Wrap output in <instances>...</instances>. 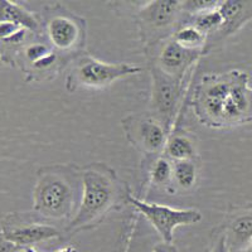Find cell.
<instances>
[{
  "mask_svg": "<svg viewBox=\"0 0 252 252\" xmlns=\"http://www.w3.org/2000/svg\"><path fill=\"white\" fill-rule=\"evenodd\" d=\"M144 172L153 187L163 189L168 194H175L173 187V161L164 154L144 158Z\"/></svg>",
  "mask_w": 252,
  "mask_h": 252,
  "instance_id": "17",
  "label": "cell"
},
{
  "mask_svg": "<svg viewBox=\"0 0 252 252\" xmlns=\"http://www.w3.org/2000/svg\"><path fill=\"white\" fill-rule=\"evenodd\" d=\"M134 10L144 53L172 37L184 19L183 1L177 0L144 1L135 4Z\"/></svg>",
  "mask_w": 252,
  "mask_h": 252,
  "instance_id": "6",
  "label": "cell"
},
{
  "mask_svg": "<svg viewBox=\"0 0 252 252\" xmlns=\"http://www.w3.org/2000/svg\"><path fill=\"white\" fill-rule=\"evenodd\" d=\"M82 194L76 215L64 228L68 237L100 226L112 211L127 204L130 188L107 164L94 161L81 168Z\"/></svg>",
  "mask_w": 252,
  "mask_h": 252,
  "instance_id": "1",
  "label": "cell"
},
{
  "mask_svg": "<svg viewBox=\"0 0 252 252\" xmlns=\"http://www.w3.org/2000/svg\"><path fill=\"white\" fill-rule=\"evenodd\" d=\"M66 71L64 87L68 92H75L80 89H105L119 80L140 75L143 68L131 63L103 62L85 52L69 63Z\"/></svg>",
  "mask_w": 252,
  "mask_h": 252,
  "instance_id": "7",
  "label": "cell"
},
{
  "mask_svg": "<svg viewBox=\"0 0 252 252\" xmlns=\"http://www.w3.org/2000/svg\"><path fill=\"white\" fill-rule=\"evenodd\" d=\"M149 73L152 80L150 112L165 126L170 134L174 129V120L181 109L186 81L170 77L153 63H149Z\"/></svg>",
  "mask_w": 252,
  "mask_h": 252,
  "instance_id": "11",
  "label": "cell"
},
{
  "mask_svg": "<svg viewBox=\"0 0 252 252\" xmlns=\"http://www.w3.org/2000/svg\"><path fill=\"white\" fill-rule=\"evenodd\" d=\"M207 56L203 51L184 48L173 37L168 38L152 51L145 52L148 63H153L164 73L179 81H186L195 63Z\"/></svg>",
  "mask_w": 252,
  "mask_h": 252,
  "instance_id": "13",
  "label": "cell"
},
{
  "mask_svg": "<svg viewBox=\"0 0 252 252\" xmlns=\"http://www.w3.org/2000/svg\"><path fill=\"white\" fill-rule=\"evenodd\" d=\"M172 37L177 43L183 46L184 48L193 49V51H203L206 53L208 37L190 24H181V27L175 31Z\"/></svg>",
  "mask_w": 252,
  "mask_h": 252,
  "instance_id": "19",
  "label": "cell"
},
{
  "mask_svg": "<svg viewBox=\"0 0 252 252\" xmlns=\"http://www.w3.org/2000/svg\"><path fill=\"white\" fill-rule=\"evenodd\" d=\"M153 252H178V250L173 242L172 244H169V242H160V244L155 245Z\"/></svg>",
  "mask_w": 252,
  "mask_h": 252,
  "instance_id": "22",
  "label": "cell"
},
{
  "mask_svg": "<svg viewBox=\"0 0 252 252\" xmlns=\"http://www.w3.org/2000/svg\"><path fill=\"white\" fill-rule=\"evenodd\" d=\"M223 227L229 252H242L252 244V203L229 206Z\"/></svg>",
  "mask_w": 252,
  "mask_h": 252,
  "instance_id": "15",
  "label": "cell"
},
{
  "mask_svg": "<svg viewBox=\"0 0 252 252\" xmlns=\"http://www.w3.org/2000/svg\"><path fill=\"white\" fill-rule=\"evenodd\" d=\"M201 161L183 160L173 163V187L174 192H189L198 181Z\"/></svg>",
  "mask_w": 252,
  "mask_h": 252,
  "instance_id": "18",
  "label": "cell"
},
{
  "mask_svg": "<svg viewBox=\"0 0 252 252\" xmlns=\"http://www.w3.org/2000/svg\"><path fill=\"white\" fill-rule=\"evenodd\" d=\"M121 127L132 148L144 158L164 153L169 132L152 112H139L121 119Z\"/></svg>",
  "mask_w": 252,
  "mask_h": 252,
  "instance_id": "12",
  "label": "cell"
},
{
  "mask_svg": "<svg viewBox=\"0 0 252 252\" xmlns=\"http://www.w3.org/2000/svg\"><path fill=\"white\" fill-rule=\"evenodd\" d=\"M4 236L19 250L31 249L44 241L62 237V231L33 211L31 212H13L0 220Z\"/></svg>",
  "mask_w": 252,
  "mask_h": 252,
  "instance_id": "10",
  "label": "cell"
},
{
  "mask_svg": "<svg viewBox=\"0 0 252 252\" xmlns=\"http://www.w3.org/2000/svg\"><path fill=\"white\" fill-rule=\"evenodd\" d=\"M220 10L223 17V26L220 31L208 38L207 40L206 53H211L220 48L224 40L235 35L252 20V1H220Z\"/></svg>",
  "mask_w": 252,
  "mask_h": 252,
  "instance_id": "14",
  "label": "cell"
},
{
  "mask_svg": "<svg viewBox=\"0 0 252 252\" xmlns=\"http://www.w3.org/2000/svg\"><path fill=\"white\" fill-rule=\"evenodd\" d=\"M209 252H229L227 246L226 233L223 231V227L218 226L213 228L211 233V247Z\"/></svg>",
  "mask_w": 252,
  "mask_h": 252,
  "instance_id": "20",
  "label": "cell"
},
{
  "mask_svg": "<svg viewBox=\"0 0 252 252\" xmlns=\"http://www.w3.org/2000/svg\"><path fill=\"white\" fill-rule=\"evenodd\" d=\"M43 35L51 47L66 61H72L86 52V19L61 3H49L39 12Z\"/></svg>",
  "mask_w": 252,
  "mask_h": 252,
  "instance_id": "3",
  "label": "cell"
},
{
  "mask_svg": "<svg viewBox=\"0 0 252 252\" xmlns=\"http://www.w3.org/2000/svg\"><path fill=\"white\" fill-rule=\"evenodd\" d=\"M20 252H38V251L34 249V247H31V249L22 250ZM56 252H77V250H76L75 247L67 246V247H64V249H61V250H58V251H56Z\"/></svg>",
  "mask_w": 252,
  "mask_h": 252,
  "instance_id": "23",
  "label": "cell"
},
{
  "mask_svg": "<svg viewBox=\"0 0 252 252\" xmlns=\"http://www.w3.org/2000/svg\"><path fill=\"white\" fill-rule=\"evenodd\" d=\"M126 202L148 220V222L159 233L163 242L169 244L174 240V231L178 227L197 224L203 220V215L199 209L174 208L164 204L150 203L132 194L131 190L127 193Z\"/></svg>",
  "mask_w": 252,
  "mask_h": 252,
  "instance_id": "8",
  "label": "cell"
},
{
  "mask_svg": "<svg viewBox=\"0 0 252 252\" xmlns=\"http://www.w3.org/2000/svg\"><path fill=\"white\" fill-rule=\"evenodd\" d=\"M242 252H252V244L250 245L249 247H246V249H245L244 251H242Z\"/></svg>",
  "mask_w": 252,
  "mask_h": 252,
  "instance_id": "24",
  "label": "cell"
},
{
  "mask_svg": "<svg viewBox=\"0 0 252 252\" xmlns=\"http://www.w3.org/2000/svg\"><path fill=\"white\" fill-rule=\"evenodd\" d=\"M163 154L173 163L183 160L201 161L195 135L189 132L188 130L178 129V127L173 129L168 136Z\"/></svg>",
  "mask_w": 252,
  "mask_h": 252,
  "instance_id": "16",
  "label": "cell"
},
{
  "mask_svg": "<svg viewBox=\"0 0 252 252\" xmlns=\"http://www.w3.org/2000/svg\"><path fill=\"white\" fill-rule=\"evenodd\" d=\"M17 68L23 72L27 83L44 82L55 80L67 68V63L42 34L32 39L22 49L17 61Z\"/></svg>",
  "mask_w": 252,
  "mask_h": 252,
  "instance_id": "9",
  "label": "cell"
},
{
  "mask_svg": "<svg viewBox=\"0 0 252 252\" xmlns=\"http://www.w3.org/2000/svg\"><path fill=\"white\" fill-rule=\"evenodd\" d=\"M81 194V168L73 164L43 165L35 174L32 211L49 223L66 222L67 226L76 215Z\"/></svg>",
  "mask_w": 252,
  "mask_h": 252,
  "instance_id": "2",
  "label": "cell"
},
{
  "mask_svg": "<svg viewBox=\"0 0 252 252\" xmlns=\"http://www.w3.org/2000/svg\"><path fill=\"white\" fill-rule=\"evenodd\" d=\"M241 69L207 73L195 85L190 100L193 114L201 125L223 129V112Z\"/></svg>",
  "mask_w": 252,
  "mask_h": 252,
  "instance_id": "5",
  "label": "cell"
},
{
  "mask_svg": "<svg viewBox=\"0 0 252 252\" xmlns=\"http://www.w3.org/2000/svg\"><path fill=\"white\" fill-rule=\"evenodd\" d=\"M43 34L39 13L15 1L0 0V63L17 68L22 49Z\"/></svg>",
  "mask_w": 252,
  "mask_h": 252,
  "instance_id": "4",
  "label": "cell"
},
{
  "mask_svg": "<svg viewBox=\"0 0 252 252\" xmlns=\"http://www.w3.org/2000/svg\"><path fill=\"white\" fill-rule=\"evenodd\" d=\"M22 250L18 249L17 246L9 242L6 240V237L4 236L3 232V227H1V223H0V252H20Z\"/></svg>",
  "mask_w": 252,
  "mask_h": 252,
  "instance_id": "21",
  "label": "cell"
}]
</instances>
